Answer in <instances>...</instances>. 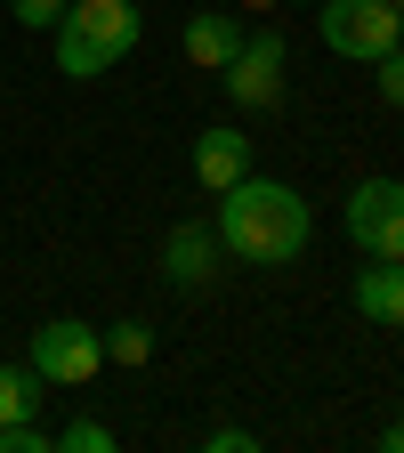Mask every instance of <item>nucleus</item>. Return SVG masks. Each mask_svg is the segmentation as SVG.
Returning a JSON list of instances; mask_svg holds the SVG:
<instances>
[{
    "mask_svg": "<svg viewBox=\"0 0 404 453\" xmlns=\"http://www.w3.org/2000/svg\"><path fill=\"white\" fill-rule=\"evenodd\" d=\"M218 243H226V259H243V267H292V259H308V243H316V219H308V203H300V187H283V179H243L235 187H218Z\"/></svg>",
    "mask_w": 404,
    "mask_h": 453,
    "instance_id": "obj_1",
    "label": "nucleus"
},
{
    "mask_svg": "<svg viewBox=\"0 0 404 453\" xmlns=\"http://www.w3.org/2000/svg\"><path fill=\"white\" fill-rule=\"evenodd\" d=\"M138 33H146L138 0H65V17L49 25V41H57V73H65V81H97V73H113V65L138 49Z\"/></svg>",
    "mask_w": 404,
    "mask_h": 453,
    "instance_id": "obj_2",
    "label": "nucleus"
},
{
    "mask_svg": "<svg viewBox=\"0 0 404 453\" xmlns=\"http://www.w3.org/2000/svg\"><path fill=\"white\" fill-rule=\"evenodd\" d=\"M316 33H324L332 57L372 65V57H388L404 41V9H388V0H324V9H316Z\"/></svg>",
    "mask_w": 404,
    "mask_h": 453,
    "instance_id": "obj_3",
    "label": "nucleus"
},
{
    "mask_svg": "<svg viewBox=\"0 0 404 453\" xmlns=\"http://www.w3.org/2000/svg\"><path fill=\"white\" fill-rule=\"evenodd\" d=\"M41 380H57V388H89L97 372H105V332L97 324H81V316H49L41 332H33V357H25Z\"/></svg>",
    "mask_w": 404,
    "mask_h": 453,
    "instance_id": "obj_4",
    "label": "nucleus"
},
{
    "mask_svg": "<svg viewBox=\"0 0 404 453\" xmlns=\"http://www.w3.org/2000/svg\"><path fill=\"white\" fill-rule=\"evenodd\" d=\"M339 226L364 259H404V179H356Z\"/></svg>",
    "mask_w": 404,
    "mask_h": 453,
    "instance_id": "obj_5",
    "label": "nucleus"
},
{
    "mask_svg": "<svg viewBox=\"0 0 404 453\" xmlns=\"http://www.w3.org/2000/svg\"><path fill=\"white\" fill-rule=\"evenodd\" d=\"M283 57H292V49H283V33H267V25L243 33L235 57L218 65V89L235 97L243 113H275V105H283Z\"/></svg>",
    "mask_w": 404,
    "mask_h": 453,
    "instance_id": "obj_6",
    "label": "nucleus"
},
{
    "mask_svg": "<svg viewBox=\"0 0 404 453\" xmlns=\"http://www.w3.org/2000/svg\"><path fill=\"white\" fill-rule=\"evenodd\" d=\"M218 259H226V243H218V226H202V219H179L162 235V283H170V292H210Z\"/></svg>",
    "mask_w": 404,
    "mask_h": 453,
    "instance_id": "obj_7",
    "label": "nucleus"
},
{
    "mask_svg": "<svg viewBox=\"0 0 404 453\" xmlns=\"http://www.w3.org/2000/svg\"><path fill=\"white\" fill-rule=\"evenodd\" d=\"M356 316L380 324V332H404V259H364L356 267Z\"/></svg>",
    "mask_w": 404,
    "mask_h": 453,
    "instance_id": "obj_8",
    "label": "nucleus"
},
{
    "mask_svg": "<svg viewBox=\"0 0 404 453\" xmlns=\"http://www.w3.org/2000/svg\"><path fill=\"white\" fill-rule=\"evenodd\" d=\"M243 170H251V138H243L235 122H218V130L194 138V179H202L210 195H218V187H235Z\"/></svg>",
    "mask_w": 404,
    "mask_h": 453,
    "instance_id": "obj_9",
    "label": "nucleus"
},
{
    "mask_svg": "<svg viewBox=\"0 0 404 453\" xmlns=\"http://www.w3.org/2000/svg\"><path fill=\"white\" fill-rule=\"evenodd\" d=\"M235 41H243V17H226V9H202V17H187V33H179L187 65H202V73H218L226 57H235Z\"/></svg>",
    "mask_w": 404,
    "mask_h": 453,
    "instance_id": "obj_10",
    "label": "nucleus"
},
{
    "mask_svg": "<svg viewBox=\"0 0 404 453\" xmlns=\"http://www.w3.org/2000/svg\"><path fill=\"white\" fill-rule=\"evenodd\" d=\"M41 396H49V380L33 365H0V421H33Z\"/></svg>",
    "mask_w": 404,
    "mask_h": 453,
    "instance_id": "obj_11",
    "label": "nucleus"
},
{
    "mask_svg": "<svg viewBox=\"0 0 404 453\" xmlns=\"http://www.w3.org/2000/svg\"><path fill=\"white\" fill-rule=\"evenodd\" d=\"M105 357H113V365H146V357H154V324H113V332H105Z\"/></svg>",
    "mask_w": 404,
    "mask_h": 453,
    "instance_id": "obj_12",
    "label": "nucleus"
},
{
    "mask_svg": "<svg viewBox=\"0 0 404 453\" xmlns=\"http://www.w3.org/2000/svg\"><path fill=\"white\" fill-rule=\"evenodd\" d=\"M0 453H57V429H41V421H0Z\"/></svg>",
    "mask_w": 404,
    "mask_h": 453,
    "instance_id": "obj_13",
    "label": "nucleus"
},
{
    "mask_svg": "<svg viewBox=\"0 0 404 453\" xmlns=\"http://www.w3.org/2000/svg\"><path fill=\"white\" fill-rule=\"evenodd\" d=\"M57 453H113V429L105 421H65L57 429Z\"/></svg>",
    "mask_w": 404,
    "mask_h": 453,
    "instance_id": "obj_14",
    "label": "nucleus"
},
{
    "mask_svg": "<svg viewBox=\"0 0 404 453\" xmlns=\"http://www.w3.org/2000/svg\"><path fill=\"white\" fill-rule=\"evenodd\" d=\"M372 81H380V97H388V105H404V41H396L388 57H372Z\"/></svg>",
    "mask_w": 404,
    "mask_h": 453,
    "instance_id": "obj_15",
    "label": "nucleus"
},
{
    "mask_svg": "<svg viewBox=\"0 0 404 453\" xmlns=\"http://www.w3.org/2000/svg\"><path fill=\"white\" fill-rule=\"evenodd\" d=\"M9 17H17L25 33H49L57 17H65V0H9Z\"/></svg>",
    "mask_w": 404,
    "mask_h": 453,
    "instance_id": "obj_16",
    "label": "nucleus"
},
{
    "mask_svg": "<svg viewBox=\"0 0 404 453\" xmlns=\"http://www.w3.org/2000/svg\"><path fill=\"white\" fill-rule=\"evenodd\" d=\"M259 437L243 429V421H218V429H202V453H251Z\"/></svg>",
    "mask_w": 404,
    "mask_h": 453,
    "instance_id": "obj_17",
    "label": "nucleus"
},
{
    "mask_svg": "<svg viewBox=\"0 0 404 453\" xmlns=\"http://www.w3.org/2000/svg\"><path fill=\"white\" fill-rule=\"evenodd\" d=\"M380 453H404V421H388V429H380Z\"/></svg>",
    "mask_w": 404,
    "mask_h": 453,
    "instance_id": "obj_18",
    "label": "nucleus"
},
{
    "mask_svg": "<svg viewBox=\"0 0 404 453\" xmlns=\"http://www.w3.org/2000/svg\"><path fill=\"white\" fill-rule=\"evenodd\" d=\"M235 9H283V0H235Z\"/></svg>",
    "mask_w": 404,
    "mask_h": 453,
    "instance_id": "obj_19",
    "label": "nucleus"
},
{
    "mask_svg": "<svg viewBox=\"0 0 404 453\" xmlns=\"http://www.w3.org/2000/svg\"><path fill=\"white\" fill-rule=\"evenodd\" d=\"M388 9H404V0H388Z\"/></svg>",
    "mask_w": 404,
    "mask_h": 453,
    "instance_id": "obj_20",
    "label": "nucleus"
}]
</instances>
